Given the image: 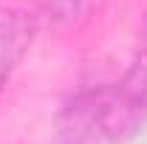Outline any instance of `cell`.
<instances>
[{"instance_id": "cell-1", "label": "cell", "mask_w": 147, "mask_h": 144, "mask_svg": "<svg viewBox=\"0 0 147 144\" xmlns=\"http://www.w3.org/2000/svg\"><path fill=\"white\" fill-rule=\"evenodd\" d=\"M34 40V20L17 9H0V88L9 82Z\"/></svg>"}, {"instance_id": "cell-2", "label": "cell", "mask_w": 147, "mask_h": 144, "mask_svg": "<svg viewBox=\"0 0 147 144\" xmlns=\"http://www.w3.org/2000/svg\"><path fill=\"white\" fill-rule=\"evenodd\" d=\"M116 90L130 105H136L142 113H147V26H144V34H142V48L136 54V62L130 65L125 79L116 85Z\"/></svg>"}, {"instance_id": "cell-3", "label": "cell", "mask_w": 147, "mask_h": 144, "mask_svg": "<svg viewBox=\"0 0 147 144\" xmlns=\"http://www.w3.org/2000/svg\"><path fill=\"white\" fill-rule=\"evenodd\" d=\"M37 6L51 23H74L85 11L88 0H37Z\"/></svg>"}]
</instances>
